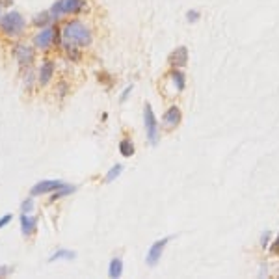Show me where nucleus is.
Listing matches in <instances>:
<instances>
[{"label": "nucleus", "instance_id": "nucleus-1", "mask_svg": "<svg viewBox=\"0 0 279 279\" xmlns=\"http://www.w3.org/2000/svg\"><path fill=\"white\" fill-rule=\"evenodd\" d=\"M91 43V32L80 21L65 22L62 28V45H73V47H88Z\"/></svg>", "mask_w": 279, "mask_h": 279}, {"label": "nucleus", "instance_id": "nucleus-2", "mask_svg": "<svg viewBox=\"0 0 279 279\" xmlns=\"http://www.w3.org/2000/svg\"><path fill=\"white\" fill-rule=\"evenodd\" d=\"M24 26H26L24 17L19 11H9L4 17H0V30L6 35H9V37L19 35L24 30Z\"/></svg>", "mask_w": 279, "mask_h": 279}, {"label": "nucleus", "instance_id": "nucleus-3", "mask_svg": "<svg viewBox=\"0 0 279 279\" xmlns=\"http://www.w3.org/2000/svg\"><path fill=\"white\" fill-rule=\"evenodd\" d=\"M86 0H58L54 6L50 7V15L58 19L62 15H75L84 11Z\"/></svg>", "mask_w": 279, "mask_h": 279}, {"label": "nucleus", "instance_id": "nucleus-4", "mask_svg": "<svg viewBox=\"0 0 279 279\" xmlns=\"http://www.w3.org/2000/svg\"><path fill=\"white\" fill-rule=\"evenodd\" d=\"M143 121H145V131H147L149 140H151V143H156V141H158V123H156V118H154L151 105H145Z\"/></svg>", "mask_w": 279, "mask_h": 279}, {"label": "nucleus", "instance_id": "nucleus-5", "mask_svg": "<svg viewBox=\"0 0 279 279\" xmlns=\"http://www.w3.org/2000/svg\"><path fill=\"white\" fill-rule=\"evenodd\" d=\"M56 28H58V26H47V28H43L41 32L35 35V37H34V45L37 47V49H47V47H50V45L54 43Z\"/></svg>", "mask_w": 279, "mask_h": 279}, {"label": "nucleus", "instance_id": "nucleus-6", "mask_svg": "<svg viewBox=\"0 0 279 279\" xmlns=\"http://www.w3.org/2000/svg\"><path fill=\"white\" fill-rule=\"evenodd\" d=\"M171 238L166 237V238H162V240H156L153 246H151V250H149V253H147V265L149 266H153L158 263V259L162 257V253H164V248L167 246V242H169Z\"/></svg>", "mask_w": 279, "mask_h": 279}, {"label": "nucleus", "instance_id": "nucleus-7", "mask_svg": "<svg viewBox=\"0 0 279 279\" xmlns=\"http://www.w3.org/2000/svg\"><path fill=\"white\" fill-rule=\"evenodd\" d=\"M15 58H17L21 67H26V65L34 62V49L28 47L26 43H21V45L15 47Z\"/></svg>", "mask_w": 279, "mask_h": 279}, {"label": "nucleus", "instance_id": "nucleus-8", "mask_svg": "<svg viewBox=\"0 0 279 279\" xmlns=\"http://www.w3.org/2000/svg\"><path fill=\"white\" fill-rule=\"evenodd\" d=\"M169 63L173 69H182L188 63V49L186 47H177L169 56Z\"/></svg>", "mask_w": 279, "mask_h": 279}, {"label": "nucleus", "instance_id": "nucleus-9", "mask_svg": "<svg viewBox=\"0 0 279 279\" xmlns=\"http://www.w3.org/2000/svg\"><path fill=\"white\" fill-rule=\"evenodd\" d=\"M62 186H65L62 181H41L37 182L30 192H32V195H41V194H49V192H56V190H60Z\"/></svg>", "mask_w": 279, "mask_h": 279}, {"label": "nucleus", "instance_id": "nucleus-10", "mask_svg": "<svg viewBox=\"0 0 279 279\" xmlns=\"http://www.w3.org/2000/svg\"><path fill=\"white\" fill-rule=\"evenodd\" d=\"M54 75V63L52 62H43L41 69H39V75H37V80L41 86H47L50 82V78Z\"/></svg>", "mask_w": 279, "mask_h": 279}, {"label": "nucleus", "instance_id": "nucleus-11", "mask_svg": "<svg viewBox=\"0 0 279 279\" xmlns=\"http://www.w3.org/2000/svg\"><path fill=\"white\" fill-rule=\"evenodd\" d=\"M35 227H37V220L34 216H28L22 212L21 216V231L24 237H30V235H34L35 233Z\"/></svg>", "mask_w": 279, "mask_h": 279}, {"label": "nucleus", "instance_id": "nucleus-12", "mask_svg": "<svg viewBox=\"0 0 279 279\" xmlns=\"http://www.w3.org/2000/svg\"><path fill=\"white\" fill-rule=\"evenodd\" d=\"M181 123V110L177 108V106H171L169 110L166 112V116H164V125L166 127H177Z\"/></svg>", "mask_w": 279, "mask_h": 279}, {"label": "nucleus", "instance_id": "nucleus-13", "mask_svg": "<svg viewBox=\"0 0 279 279\" xmlns=\"http://www.w3.org/2000/svg\"><path fill=\"white\" fill-rule=\"evenodd\" d=\"M52 21H54V17L50 15V11H45V13H39L34 17V26L47 28L49 24H52Z\"/></svg>", "mask_w": 279, "mask_h": 279}, {"label": "nucleus", "instance_id": "nucleus-14", "mask_svg": "<svg viewBox=\"0 0 279 279\" xmlns=\"http://www.w3.org/2000/svg\"><path fill=\"white\" fill-rule=\"evenodd\" d=\"M171 78H173V82L177 84V90L179 91L184 90V86H186V75H184L181 69L171 71Z\"/></svg>", "mask_w": 279, "mask_h": 279}, {"label": "nucleus", "instance_id": "nucleus-15", "mask_svg": "<svg viewBox=\"0 0 279 279\" xmlns=\"http://www.w3.org/2000/svg\"><path fill=\"white\" fill-rule=\"evenodd\" d=\"M121 272H123V263H121V259H114L110 263V278H121Z\"/></svg>", "mask_w": 279, "mask_h": 279}, {"label": "nucleus", "instance_id": "nucleus-16", "mask_svg": "<svg viewBox=\"0 0 279 279\" xmlns=\"http://www.w3.org/2000/svg\"><path fill=\"white\" fill-rule=\"evenodd\" d=\"M119 153L123 154V156H133L134 154V145H133V140H123L121 143H119Z\"/></svg>", "mask_w": 279, "mask_h": 279}, {"label": "nucleus", "instance_id": "nucleus-17", "mask_svg": "<svg viewBox=\"0 0 279 279\" xmlns=\"http://www.w3.org/2000/svg\"><path fill=\"white\" fill-rule=\"evenodd\" d=\"M71 192H75V186H67V184H65V186H62L60 190H56L54 195L50 197V203H54L56 199H60V197H63V195L71 194Z\"/></svg>", "mask_w": 279, "mask_h": 279}, {"label": "nucleus", "instance_id": "nucleus-18", "mask_svg": "<svg viewBox=\"0 0 279 279\" xmlns=\"http://www.w3.org/2000/svg\"><path fill=\"white\" fill-rule=\"evenodd\" d=\"M58 259H75V253L67 250H58L54 255L50 257V261H58Z\"/></svg>", "mask_w": 279, "mask_h": 279}, {"label": "nucleus", "instance_id": "nucleus-19", "mask_svg": "<svg viewBox=\"0 0 279 279\" xmlns=\"http://www.w3.org/2000/svg\"><path fill=\"white\" fill-rule=\"evenodd\" d=\"M121 171H123V166H121V164H118V166H114L110 169V171H108V175H106V181L110 182V181H114V179H116V177H118L119 173H121Z\"/></svg>", "mask_w": 279, "mask_h": 279}, {"label": "nucleus", "instance_id": "nucleus-20", "mask_svg": "<svg viewBox=\"0 0 279 279\" xmlns=\"http://www.w3.org/2000/svg\"><path fill=\"white\" fill-rule=\"evenodd\" d=\"M199 19H201V13H199L197 9H190L188 13H186V21H188L190 24H195Z\"/></svg>", "mask_w": 279, "mask_h": 279}, {"label": "nucleus", "instance_id": "nucleus-21", "mask_svg": "<svg viewBox=\"0 0 279 279\" xmlns=\"http://www.w3.org/2000/svg\"><path fill=\"white\" fill-rule=\"evenodd\" d=\"M21 209H22V212H24V214H28L30 210L34 209V201H32V199H26V201H22Z\"/></svg>", "mask_w": 279, "mask_h": 279}, {"label": "nucleus", "instance_id": "nucleus-22", "mask_svg": "<svg viewBox=\"0 0 279 279\" xmlns=\"http://www.w3.org/2000/svg\"><path fill=\"white\" fill-rule=\"evenodd\" d=\"M9 222H11V214H6V216L0 218V229H2V227H4L6 223H9Z\"/></svg>", "mask_w": 279, "mask_h": 279}, {"label": "nucleus", "instance_id": "nucleus-23", "mask_svg": "<svg viewBox=\"0 0 279 279\" xmlns=\"http://www.w3.org/2000/svg\"><path fill=\"white\" fill-rule=\"evenodd\" d=\"M131 91H133V86H129V88H127V90L123 91V93H121V103H125V101H127V97H129V95H131Z\"/></svg>", "mask_w": 279, "mask_h": 279}, {"label": "nucleus", "instance_id": "nucleus-24", "mask_svg": "<svg viewBox=\"0 0 279 279\" xmlns=\"http://www.w3.org/2000/svg\"><path fill=\"white\" fill-rule=\"evenodd\" d=\"M9 272H11V268H9V266H0V278L7 276Z\"/></svg>", "mask_w": 279, "mask_h": 279}, {"label": "nucleus", "instance_id": "nucleus-25", "mask_svg": "<svg viewBox=\"0 0 279 279\" xmlns=\"http://www.w3.org/2000/svg\"><path fill=\"white\" fill-rule=\"evenodd\" d=\"M272 253H279V237L276 238V242L272 244Z\"/></svg>", "mask_w": 279, "mask_h": 279}]
</instances>
